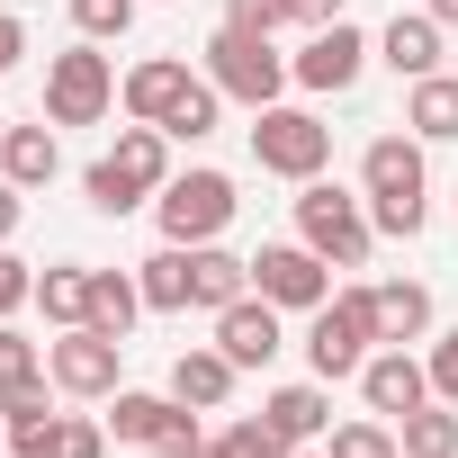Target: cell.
<instances>
[{
    "label": "cell",
    "mask_w": 458,
    "mask_h": 458,
    "mask_svg": "<svg viewBox=\"0 0 458 458\" xmlns=\"http://www.w3.org/2000/svg\"><path fill=\"white\" fill-rule=\"evenodd\" d=\"M360 198H369V225L395 243H413L431 225V162H422V135H377L360 153Z\"/></svg>",
    "instance_id": "6da1fadb"
},
{
    "label": "cell",
    "mask_w": 458,
    "mask_h": 458,
    "mask_svg": "<svg viewBox=\"0 0 458 458\" xmlns=\"http://www.w3.org/2000/svg\"><path fill=\"white\" fill-rule=\"evenodd\" d=\"M162 180H171V135H162V126H144V117H126V126H117V144L81 171V198H90L99 216H135V207H153V198H162Z\"/></svg>",
    "instance_id": "7a4b0ae2"
},
{
    "label": "cell",
    "mask_w": 458,
    "mask_h": 458,
    "mask_svg": "<svg viewBox=\"0 0 458 458\" xmlns=\"http://www.w3.org/2000/svg\"><path fill=\"white\" fill-rule=\"evenodd\" d=\"M297 243H315L333 270H360L377 252V225H369V198L342 189V180H297Z\"/></svg>",
    "instance_id": "3957f363"
},
{
    "label": "cell",
    "mask_w": 458,
    "mask_h": 458,
    "mask_svg": "<svg viewBox=\"0 0 458 458\" xmlns=\"http://www.w3.org/2000/svg\"><path fill=\"white\" fill-rule=\"evenodd\" d=\"M369 351H377V288L351 279V288H333V306L306 315V369L333 386V377H360Z\"/></svg>",
    "instance_id": "277c9868"
},
{
    "label": "cell",
    "mask_w": 458,
    "mask_h": 458,
    "mask_svg": "<svg viewBox=\"0 0 458 458\" xmlns=\"http://www.w3.org/2000/svg\"><path fill=\"white\" fill-rule=\"evenodd\" d=\"M198 72H207L225 99H243V108H279V90L297 81L288 55H279L270 37H252V28H216L207 55H198Z\"/></svg>",
    "instance_id": "5b68a950"
},
{
    "label": "cell",
    "mask_w": 458,
    "mask_h": 458,
    "mask_svg": "<svg viewBox=\"0 0 458 458\" xmlns=\"http://www.w3.org/2000/svg\"><path fill=\"white\" fill-rule=\"evenodd\" d=\"M108 431H117L126 449H153V458H189V449H207L198 404H180L171 386H162V395H153V386H117V395H108Z\"/></svg>",
    "instance_id": "8992f818"
},
{
    "label": "cell",
    "mask_w": 458,
    "mask_h": 458,
    "mask_svg": "<svg viewBox=\"0 0 458 458\" xmlns=\"http://www.w3.org/2000/svg\"><path fill=\"white\" fill-rule=\"evenodd\" d=\"M234 180L225 171H171L162 198H153V225H162V243H216L225 225H234Z\"/></svg>",
    "instance_id": "52a82bcc"
},
{
    "label": "cell",
    "mask_w": 458,
    "mask_h": 458,
    "mask_svg": "<svg viewBox=\"0 0 458 458\" xmlns=\"http://www.w3.org/2000/svg\"><path fill=\"white\" fill-rule=\"evenodd\" d=\"M117 108V64L81 37V46H64L55 64H46V126H99Z\"/></svg>",
    "instance_id": "ba28073f"
},
{
    "label": "cell",
    "mask_w": 458,
    "mask_h": 458,
    "mask_svg": "<svg viewBox=\"0 0 458 458\" xmlns=\"http://www.w3.org/2000/svg\"><path fill=\"white\" fill-rule=\"evenodd\" d=\"M252 162L270 171V180H315L324 162H333V126L315 117V108H252Z\"/></svg>",
    "instance_id": "9c48e42d"
},
{
    "label": "cell",
    "mask_w": 458,
    "mask_h": 458,
    "mask_svg": "<svg viewBox=\"0 0 458 458\" xmlns=\"http://www.w3.org/2000/svg\"><path fill=\"white\" fill-rule=\"evenodd\" d=\"M46 369H55V395H81V404H108L126 386V342L99 333V324H72L64 342H46Z\"/></svg>",
    "instance_id": "30bf717a"
},
{
    "label": "cell",
    "mask_w": 458,
    "mask_h": 458,
    "mask_svg": "<svg viewBox=\"0 0 458 458\" xmlns=\"http://www.w3.org/2000/svg\"><path fill=\"white\" fill-rule=\"evenodd\" d=\"M377 64V37H360L351 19H333V28H306V46L288 55V72H297V90H315V99H342V90H360V72Z\"/></svg>",
    "instance_id": "8fae6325"
},
{
    "label": "cell",
    "mask_w": 458,
    "mask_h": 458,
    "mask_svg": "<svg viewBox=\"0 0 458 458\" xmlns=\"http://www.w3.org/2000/svg\"><path fill=\"white\" fill-rule=\"evenodd\" d=\"M252 288L279 315H315V306H333V261L315 243H261L252 252Z\"/></svg>",
    "instance_id": "7c38bea8"
},
{
    "label": "cell",
    "mask_w": 458,
    "mask_h": 458,
    "mask_svg": "<svg viewBox=\"0 0 458 458\" xmlns=\"http://www.w3.org/2000/svg\"><path fill=\"white\" fill-rule=\"evenodd\" d=\"M360 395H369V413H386V422H404L413 404H431V369H422V351L377 342L369 369H360Z\"/></svg>",
    "instance_id": "4fadbf2b"
},
{
    "label": "cell",
    "mask_w": 458,
    "mask_h": 458,
    "mask_svg": "<svg viewBox=\"0 0 458 458\" xmlns=\"http://www.w3.org/2000/svg\"><path fill=\"white\" fill-rule=\"evenodd\" d=\"M216 351L234 360V369H270V360L288 351V324H279V306H270L261 288H252V297H234V306L216 315Z\"/></svg>",
    "instance_id": "5bb4252c"
},
{
    "label": "cell",
    "mask_w": 458,
    "mask_h": 458,
    "mask_svg": "<svg viewBox=\"0 0 458 458\" xmlns=\"http://www.w3.org/2000/svg\"><path fill=\"white\" fill-rule=\"evenodd\" d=\"M198 72L180 64V55H144V64H126V81H117V108L126 117H144V126H162L171 108H180V90H189Z\"/></svg>",
    "instance_id": "9a60e30c"
},
{
    "label": "cell",
    "mask_w": 458,
    "mask_h": 458,
    "mask_svg": "<svg viewBox=\"0 0 458 458\" xmlns=\"http://www.w3.org/2000/svg\"><path fill=\"white\" fill-rule=\"evenodd\" d=\"M440 37H449V28H440L431 10H404V19L377 28V64H386L395 81H422V72H440Z\"/></svg>",
    "instance_id": "2e32d148"
},
{
    "label": "cell",
    "mask_w": 458,
    "mask_h": 458,
    "mask_svg": "<svg viewBox=\"0 0 458 458\" xmlns=\"http://www.w3.org/2000/svg\"><path fill=\"white\" fill-rule=\"evenodd\" d=\"M261 422H270L288 449H315V440L333 431V386H324V377H306V386H279V395L261 404Z\"/></svg>",
    "instance_id": "e0dca14e"
},
{
    "label": "cell",
    "mask_w": 458,
    "mask_h": 458,
    "mask_svg": "<svg viewBox=\"0 0 458 458\" xmlns=\"http://www.w3.org/2000/svg\"><path fill=\"white\" fill-rule=\"evenodd\" d=\"M234 377H243V369L225 360L216 342H189V351L171 360V395H180V404H198V413H225V395H234Z\"/></svg>",
    "instance_id": "ac0fdd59"
},
{
    "label": "cell",
    "mask_w": 458,
    "mask_h": 458,
    "mask_svg": "<svg viewBox=\"0 0 458 458\" xmlns=\"http://www.w3.org/2000/svg\"><path fill=\"white\" fill-rule=\"evenodd\" d=\"M404 135H422V144H449L458 135V72L404 81Z\"/></svg>",
    "instance_id": "d6986e66"
},
{
    "label": "cell",
    "mask_w": 458,
    "mask_h": 458,
    "mask_svg": "<svg viewBox=\"0 0 458 458\" xmlns=\"http://www.w3.org/2000/svg\"><path fill=\"white\" fill-rule=\"evenodd\" d=\"M55 171H64L55 126H10V135H0V180H19V189H55Z\"/></svg>",
    "instance_id": "ffe728a7"
},
{
    "label": "cell",
    "mask_w": 458,
    "mask_h": 458,
    "mask_svg": "<svg viewBox=\"0 0 458 458\" xmlns=\"http://www.w3.org/2000/svg\"><path fill=\"white\" fill-rule=\"evenodd\" d=\"M135 288L153 315H189L198 306V279H189V243H162L153 261H135Z\"/></svg>",
    "instance_id": "44dd1931"
},
{
    "label": "cell",
    "mask_w": 458,
    "mask_h": 458,
    "mask_svg": "<svg viewBox=\"0 0 458 458\" xmlns=\"http://www.w3.org/2000/svg\"><path fill=\"white\" fill-rule=\"evenodd\" d=\"M189 279H198V306L225 315L234 297H252V261H234L225 243H189Z\"/></svg>",
    "instance_id": "7402d4cb"
},
{
    "label": "cell",
    "mask_w": 458,
    "mask_h": 458,
    "mask_svg": "<svg viewBox=\"0 0 458 458\" xmlns=\"http://www.w3.org/2000/svg\"><path fill=\"white\" fill-rule=\"evenodd\" d=\"M55 395L46 386H19V395H0V440H10L19 458H46V440H55Z\"/></svg>",
    "instance_id": "603a6c76"
},
{
    "label": "cell",
    "mask_w": 458,
    "mask_h": 458,
    "mask_svg": "<svg viewBox=\"0 0 458 458\" xmlns=\"http://www.w3.org/2000/svg\"><path fill=\"white\" fill-rule=\"evenodd\" d=\"M377 342H431V288L422 279H377Z\"/></svg>",
    "instance_id": "cb8c5ba5"
},
{
    "label": "cell",
    "mask_w": 458,
    "mask_h": 458,
    "mask_svg": "<svg viewBox=\"0 0 458 458\" xmlns=\"http://www.w3.org/2000/svg\"><path fill=\"white\" fill-rule=\"evenodd\" d=\"M37 306H46L55 333L90 324V261H55V270H37Z\"/></svg>",
    "instance_id": "d4e9b609"
},
{
    "label": "cell",
    "mask_w": 458,
    "mask_h": 458,
    "mask_svg": "<svg viewBox=\"0 0 458 458\" xmlns=\"http://www.w3.org/2000/svg\"><path fill=\"white\" fill-rule=\"evenodd\" d=\"M135 315H153V306H144V288H135V270H90V324L126 342V333H135Z\"/></svg>",
    "instance_id": "484cf974"
},
{
    "label": "cell",
    "mask_w": 458,
    "mask_h": 458,
    "mask_svg": "<svg viewBox=\"0 0 458 458\" xmlns=\"http://www.w3.org/2000/svg\"><path fill=\"white\" fill-rule=\"evenodd\" d=\"M395 449H404V458H458V404H440V395L413 404V413L395 422Z\"/></svg>",
    "instance_id": "4316f807"
},
{
    "label": "cell",
    "mask_w": 458,
    "mask_h": 458,
    "mask_svg": "<svg viewBox=\"0 0 458 458\" xmlns=\"http://www.w3.org/2000/svg\"><path fill=\"white\" fill-rule=\"evenodd\" d=\"M216 117H225V90L198 72V81L180 90V108L162 117V135H171V144H207V135H216Z\"/></svg>",
    "instance_id": "83f0119b"
},
{
    "label": "cell",
    "mask_w": 458,
    "mask_h": 458,
    "mask_svg": "<svg viewBox=\"0 0 458 458\" xmlns=\"http://www.w3.org/2000/svg\"><path fill=\"white\" fill-rule=\"evenodd\" d=\"M19 386H55V369H46V342L0 324V395H19Z\"/></svg>",
    "instance_id": "f1b7e54d"
},
{
    "label": "cell",
    "mask_w": 458,
    "mask_h": 458,
    "mask_svg": "<svg viewBox=\"0 0 458 458\" xmlns=\"http://www.w3.org/2000/svg\"><path fill=\"white\" fill-rule=\"evenodd\" d=\"M324 458H404V449H395V422L377 413V422H333L324 431Z\"/></svg>",
    "instance_id": "f546056e"
},
{
    "label": "cell",
    "mask_w": 458,
    "mask_h": 458,
    "mask_svg": "<svg viewBox=\"0 0 458 458\" xmlns=\"http://www.w3.org/2000/svg\"><path fill=\"white\" fill-rule=\"evenodd\" d=\"M207 449H216V458H288V440H279V431H270L261 413H243V422H225V431H216Z\"/></svg>",
    "instance_id": "4dcf8cb0"
},
{
    "label": "cell",
    "mask_w": 458,
    "mask_h": 458,
    "mask_svg": "<svg viewBox=\"0 0 458 458\" xmlns=\"http://www.w3.org/2000/svg\"><path fill=\"white\" fill-rule=\"evenodd\" d=\"M135 10H144V0H72V28H81L90 46H108V37L135 28Z\"/></svg>",
    "instance_id": "1f68e13d"
},
{
    "label": "cell",
    "mask_w": 458,
    "mask_h": 458,
    "mask_svg": "<svg viewBox=\"0 0 458 458\" xmlns=\"http://www.w3.org/2000/svg\"><path fill=\"white\" fill-rule=\"evenodd\" d=\"M46 458H108V422L64 413V422H55V440H46Z\"/></svg>",
    "instance_id": "d6a6232c"
},
{
    "label": "cell",
    "mask_w": 458,
    "mask_h": 458,
    "mask_svg": "<svg viewBox=\"0 0 458 458\" xmlns=\"http://www.w3.org/2000/svg\"><path fill=\"white\" fill-rule=\"evenodd\" d=\"M19 306H37V261H19L10 243H0V324H10Z\"/></svg>",
    "instance_id": "836d02e7"
},
{
    "label": "cell",
    "mask_w": 458,
    "mask_h": 458,
    "mask_svg": "<svg viewBox=\"0 0 458 458\" xmlns=\"http://www.w3.org/2000/svg\"><path fill=\"white\" fill-rule=\"evenodd\" d=\"M422 369H431V395H440V404H458V324H449V333H431Z\"/></svg>",
    "instance_id": "e575fe53"
},
{
    "label": "cell",
    "mask_w": 458,
    "mask_h": 458,
    "mask_svg": "<svg viewBox=\"0 0 458 458\" xmlns=\"http://www.w3.org/2000/svg\"><path fill=\"white\" fill-rule=\"evenodd\" d=\"M225 28H252V37H279V28H288V0H225Z\"/></svg>",
    "instance_id": "d590c367"
},
{
    "label": "cell",
    "mask_w": 458,
    "mask_h": 458,
    "mask_svg": "<svg viewBox=\"0 0 458 458\" xmlns=\"http://www.w3.org/2000/svg\"><path fill=\"white\" fill-rule=\"evenodd\" d=\"M19 55H28V19H10V10H0V81L19 72Z\"/></svg>",
    "instance_id": "8d00e7d4"
},
{
    "label": "cell",
    "mask_w": 458,
    "mask_h": 458,
    "mask_svg": "<svg viewBox=\"0 0 458 458\" xmlns=\"http://www.w3.org/2000/svg\"><path fill=\"white\" fill-rule=\"evenodd\" d=\"M342 0H288V28H333Z\"/></svg>",
    "instance_id": "74e56055"
},
{
    "label": "cell",
    "mask_w": 458,
    "mask_h": 458,
    "mask_svg": "<svg viewBox=\"0 0 458 458\" xmlns=\"http://www.w3.org/2000/svg\"><path fill=\"white\" fill-rule=\"evenodd\" d=\"M19 216H28V189H19V180H0V243L19 234Z\"/></svg>",
    "instance_id": "f35d334b"
},
{
    "label": "cell",
    "mask_w": 458,
    "mask_h": 458,
    "mask_svg": "<svg viewBox=\"0 0 458 458\" xmlns=\"http://www.w3.org/2000/svg\"><path fill=\"white\" fill-rule=\"evenodd\" d=\"M422 10H431V19H440V28H458V0H422Z\"/></svg>",
    "instance_id": "ab89813d"
},
{
    "label": "cell",
    "mask_w": 458,
    "mask_h": 458,
    "mask_svg": "<svg viewBox=\"0 0 458 458\" xmlns=\"http://www.w3.org/2000/svg\"><path fill=\"white\" fill-rule=\"evenodd\" d=\"M288 458H324V449H288Z\"/></svg>",
    "instance_id": "60d3db41"
},
{
    "label": "cell",
    "mask_w": 458,
    "mask_h": 458,
    "mask_svg": "<svg viewBox=\"0 0 458 458\" xmlns=\"http://www.w3.org/2000/svg\"><path fill=\"white\" fill-rule=\"evenodd\" d=\"M189 458H216V449H189Z\"/></svg>",
    "instance_id": "b9f144b4"
},
{
    "label": "cell",
    "mask_w": 458,
    "mask_h": 458,
    "mask_svg": "<svg viewBox=\"0 0 458 458\" xmlns=\"http://www.w3.org/2000/svg\"><path fill=\"white\" fill-rule=\"evenodd\" d=\"M0 135H10V117H0Z\"/></svg>",
    "instance_id": "7bdbcfd3"
},
{
    "label": "cell",
    "mask_w": 458,
    "mask_h": 458,
    "mask_svg": "<svg viewBox=\"0 0 458 458\" xmlns=\"http://www.w3.org/2000/svg\"><path fill=\"white\" fill-rule=\"evenodd\" d=\"M0 449H10V440H0Z\"/></svg>",
    "instance_id": "ee69618b"
},
{
    "label": "cell",
    "mask_w": 458,
    "mask_h": 458,
    "mask_svg": "<svg viewBox=\"0 0 458 458\" xmlns=\"http://www.w3.org/2000/svg\"><path fill=\"white\" fill-rule=\"evenodd\" d=\"M10 458H19V449H10Z\"/></svg>",
    "instance_id": "f6af8a7d"
}]
</instances>
